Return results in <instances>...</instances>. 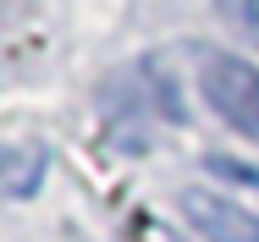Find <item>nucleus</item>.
<instances>
[{
	"label": "nucleus",
	"instance_id": "39448f33",
	"mask_svg": "<svg viewBox=\"0 0 259 242\" xmlns=\"http://www.w3.org/2000/svg\"><path fill=\"white\" fill-rule=\"evenodd\" d=\"M221 11H226V22L237 28V33H248L259 44V0H215Z\"/></svg>",
	"mask_w": 259,
	"mask_h": 242
},
{
	"label": "nucleus",
	"instance_id": "f257e3e1",
	"mask_svg": "<svg viewBox=\"0 0 259 242\" xmlns=\"http://www.w3.org/2000/svg\"><path fill=\"white\" fill-rule=\"evenodd\" d=\"M199 88L226 127H237L243 138L259 143V66H248L243 55H204Z\"/></svg>",
	"mask_w": 259,
	"mask_h": 242
},
{
	"label": "nucleus",
	"instance_id": "f03ea898",
	"mask_svg": "<svg viewBox=\"0 0 259 242\" xmlns=\"http://www.w3.org/2000/svg\"><path fill=\"white\" fill-rule=\"evenodd\" d=\"M177 204H182L188 226H193L204 242H259V220L248 209H237L232 198L209 193V187H182Z\"/></svg>",
	"mask_w": 259,
	"mask_h": 242
},
{
	"label": "nucleus",
	"instance_id": "20e7f679",
	"mask_svg": "<svg viewBox=\"0 0 259 242\" xmlns=\"http://www.w3.org/2000/svg\"><path fill=\"white\" fill-rule=\"evenodd\" d=\"M39 171H45V149H6V193L11 198L33 193Z\"/></svg>",
	"mask_w": 259,
	"mask_h": 242
},
{
	"label": "nucleus",
	"instance_id": "7ed1b4c3",
	"mask_svg": "<svg viewBox=\"0 0 259 242\" xmlns=\"http://www.w3.org/2000/svg\"><path fill=\"white\" fill-rule=\"evenodd\" d=\"M204 171L215 176V193L221 198H232L237 209H248L259 220V176L248 165H237V160H204Z\"/></svg>",
	"mask_w": 259,
	"mask_h": 242
}]
</instances>
